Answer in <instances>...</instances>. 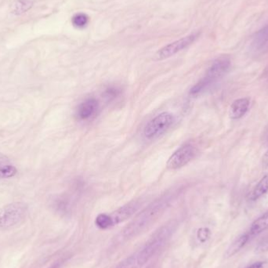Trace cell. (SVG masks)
Returning <instances> with one entry per match:
<instances>
[{
	"mask_svg": "<svg viewBox=\"0 0 268 268\" xmlns=\"http://www.w3.org/2000/svg\"><path fill=\"white\" fill-rule=\"evenodd\" d=\"M140 268L137 263V255L136 253L129 256L127 258L120 262L116 268Z\"/></svg>",
	"mask_w": 268,
	"mask_h": 268,
	"instance_id": "ac0fdd59",
	"label": "cell"
},
{
	"mask_svg": "<svg viewBox=\"0 0 268 268\" xmlns=\"http://www.w3.org/2000/svg\"><path fill=\"white\" fill-rule=\"evenodd\" d=\"M174 194H167L149 204L134 219L124 227L119 235V241L125 242L137 237L141 232L152 224L167 210L174 198Z\"/></svg>",
	"mask_w": 268,
	"mask_h": 268,
	"instance_id": "6da1fadb",
	"label": "cell"
},
{
	"mask_svg": "<svg viewBox=\"0 0 268 268\" xmlns=\"http://www.w3.org/2000/svg\"><path fill=\"white\" fill-rule=\"evenodd\" d=\"M32 6V2L29 0H18L13 5V11L16 14H23L29 10Z\"/></svg>",
	"mask_w": 268,
	"mask_h": 268,
	"instance_id": "2e32d148",
	"label": "cell"
},
{
	"mask_svg": "<svg viewBox=\"0 0 268 268\" xmlns=\"http://www.w3.org/2000/svg\"><path fill=\"white\" fill-rule=\"evenodd\" d=\"M198 154V149L192 144H187L177 149L169 159L167 168L172 171L182 168L190 163Z\"/></svg>",
	"mask_w": 268,
	"mask_h": 268,
	"instance_id": "52a82bcc",
	"label": "cell"
},
{
	"mask_svg": "<svg viewBox=\"0 0 268 268\" xmlns=\"http://www.w3.org/2000/svg\"><path fill=\"white\" fill-rule=\"evenodd\" d=\"M64 262H65V260H59V261H56L53 265H51L49 268H61Z\"/></svg>",
	"mask_w": 268,
	"mask_h": 268,
	"instance_id": "7402d4cb",
	"label": "cell"
},
{
	"mask_svg": "<svg viewBox=\"0 0 268 268\" xmlns=\"http://www.w3.org/2000/svg\"><path fill=\"white\" fill-rule=\"evenodd\" d=\"M176 222L171 221L159 227L142 248L136 253L137 263L141 268L151 261L164 248L176 231Z\"/></svg>",
	"mask_w": 268,
	"mask_h": 268,
	"instance_id": "7a4b0ae2",
	"label": "cell"
},
{
	"mask_svg": "<svg viewBox=\"0 0 268 268\" xmlns=\"http://www.w3.org/2000/svg\"><path fill=\"white\" fill-rule=\"evenodd\" d=\"M256 251L257 253H266L268 252V235L263 238L261 241L259 242L258 245L256 247Z\"/></svg>",
	"mask_w": 268,
	"mask_h": 268,
	"instance_id": "ffe728a7",
	"label": "cell"
},
{
	"mask_svg": "<svg viewBox=\"0 0 268 268\" xmlns=\"http://www.w3.org/2000/svg\"><path fill=\"white\" fill-rule=\"evenodd\" d=\"M268 229V211L257 218L250 227V236H257Z\"/></svg>",
	"mask_w": 268,
	"mask_h": 268,
	"instance_id": "5bb4252c",
	"label": "cell"
},
{
	"mask_svg": "<svg viewBox=\"0 0 268 268\" xmlns=\"http://www.w3.org/2000/svg\"><path fill=\"white\" fill-rule=\"evenodd\" d=\"M267 75H268V72H267Z\"/></svg>",
	"mask_w": 268,
	"mask_h": 268,
	"instance_id": "cb8c5ba5",
	"label": "cell"
},
{
	"mask_svg": "<svg viewBox=\"0 0 268 268\" xmlns=\"http://www.w3.org/2000/svg\"><path fill=\"white\" fill-rule=\"evenodd\" d=\"M262 164L265 167H268V150L262 158Z\"/></svg>",
	"mask_w": 268,
	"mask_h": 268,
	"instance_id": "603a6c76",
	"label": "cell"
},
{
	"mask_svg": "<svg viewBox=\"0 0 268 268\" xmlns=\"http://www.w3.org/2000/svg\"><path fill=\"white\" fill-rule=\"evenodd\" d=\"M175 122V116L171 112H163L153 118L145 126L144 135L148 140L156 139L164 134Z\"/></svg>",
	"mask_w": 268,
	"mask_h": 268,
	"instance_id": "8992f818",
	"label": "cell"
},
{
	"mask_svg": "<svg viewBox=\"0 0 268 268\" xmlns=\"http://www.w3.org/2000/svg\"><path fill=\"white\" fill-rule=\"evenodd\" d=\"M72 22L74 27L78 28H83L89 23V17L84 13H78L74 14L72 18Z\"/></svg>",
	"mask_w": 268,
	"mask_h": 268,
	"instance_id": "e0dca14e",
	"label": "cell"
},
{
	"mask_svg": "<svg viewBox=\"0 0 268 268\" xmlns=\"http://www.w3.org/2000/svg\"><path fill=\"white\" fill-rule=\"evenodd\" d=\"M141 202L138 200H133L123 206L119 208L112 214H99L95 219L97 227L100 229H109L111 227L122 223L131 218L141 207Z\"/></svg>",
	"mask_w": 268,
	"mask_h": 268,
	"instance_id": "277c9868",
	"label": "cell"
},
{
	"mask_svg": "<svg viewBox=\"0 0 268 268\" xmlns=\"http://www.w3.org/2000/svg\"><path fill=\"white\" fill-rule=\"evenodd\" d=\"M27 205L13 202L0 208V231L10 229L23 221L27 213Z\"/></svg>",
	"mask_w": 268,
	"mask_h": 268,
	"instance_id": "5b68a950",
	"label": "cell"
},
{
	"mask_svg": "<svg viewBox=\"0 0 268 268\" xmlns=\"http://www.w3.org/2000/svg\"><path fill=\"white\" fill-rule=\"evenodd\" d=\"M268 192V175L263 176L249 195L250 201H257Z\"/></svg>",
	"mask_w": 268,
	"mask_h": 268,
	"instance_id": "9a60e30c",
	"label": "cell"
},
{
	"mask_svg": "<svg viewBox=\"0 0 268 268\" xmlns=\"http://www.w3.org/2000/svg\"><path fill=\"white\" fill-rule=\"evenodd\" d=\"M249 239H250V235L249 234H243V235L238 236L231 243L229 247L227 248L225 255H224L226 258H230V257H232L235 255L237 254L239 251H241V249H243V248L245 247L247 243L249 242Z\"/></svg>",
	"mask_w": 268,
	"mask_h": 268,
	"instance_id": "7c38bea8",
	"label": "cell"
},
{
	"mask_svg": "<svg viewBox=\"0 0 268 268\" xmlns=\"http://www.w3.org/2000/svg\"><path fill=\"white\" fill-rule=\"evenodd\" d=\"M231 66V59L227 56L216 59L209 67L205 75L192 87L190 94L195 96L206 91L212 85L223 78L228 73Z\"/></svg>",
	"mask_w": 268,
	"mask_h": 268,
	"instance_id": "3957f363",
	"label": "cell"
},
{
	"mask_svg": "<svg viewBox=\"0 0 268 268\" xmlns=\"http://www.w3.org/2000/svg\"><path fill=\"white\" fill-rule=\"evenodd\" d=\"M99 109V103L94 97L88 98L78 106L76 116L78 120H88L96 116Z\"/></svg>",
	"mask_w": 268,
	"mask_h": 268,
	"instance_id": "30bf717a",
	"label": "cell"
},
{
	"mask_svg": "<svg viewBox=\"0 0 268 268\" xmlns=\"http://www.w3.org/2000/svg\"><path fill=\"white\" fill-rule=\"evenodd\" d=\"M250 50L257 56L268 52V24L253 35L250 43Z\"/></svg>",
	"mask_w": 268,
	"mask_h": 268,
	"instance_id": "9c48e42d",
	"label": "cell"
},
{
	"mask_svg": "<svg viewBox=\"0 0 268 268\" xmlns=\"http://www.w3.org/2000/svg\"><path fill=\"white\" fill-rule=\"evenodd\" d=\"M199 35L200 33L198 32H195V33L191 34L188 36L181 38L176 41L172 42L168 45L165 46L157 52L155 54V59L158 61H161V60H164V59L172 57L173 55L176 54L180 51L186 49L189 46L192 45V43L198 39Z\"/></svg>",
	"mask_w": 268,
	"mask_h": 268,
	"instance_id": "ba28073f",
	"label": "cell"
},
{
	"mask_svg": "<svg viewBox=\"0 0 268 268\" xmlns=\"http://www.w3.org/2000/svg\"><path fill=\"white\" fill-rule=\"evenodd\" d=\"M120 89H118L117 87H114V86L108 87V88L106 89L105 91H104V96H105L106 98L109 99V100H112V99L116 98V97L120 95Z\"/></svg>",
	"mask_w": 268,
	"mask_h": 268,
	"instance_id": "d6986e66",
	"label": "cell"
},
{
	"mask_svg": "<svg viewBox=\"0 0 268 268\" xmlns=\"http://www.w3.org/2000/svg\"><path fill=\"white\" fill-rule=\"evenodd\" d=\"M250 107L249 98H239L234 100L229 109V116L231 120H237L246 115Z\"/></svg>",
	"mask_w": 268,
	"mask_h": 268,
	"instance_id": "8fae6325",
	"label": "cell"
},
{
	"mask_svg": "<svg viewBox=\"0 0 268 268\" xmlns=\"http://www.w3.org/2000/svg\"><path fill=\"white\" fill-rule=\"evenodd\" d=\"M243 268H268V261H258L252 263Z\"/></svg>",
	"mask_w": 268,
	"mask_h": 268,
	"instance_id": "44dd1931",
	"label": "cell"
},
{
	"mask_svg": "<svg viewBox=\"0 0 268 268\" xmlns=\"http://www.w3.org/2000/svg\"><path fill=\"white\" fill-rule=\"evenodd\" d=\"M18 170L6 155L0 153V179H9L14 177Z\"/></svg>",
	"mask_w": 268,
	"mask_h": 268,
	"instance_id": "4fadbf2b",
	"label": "cell"
}]
</instances>
